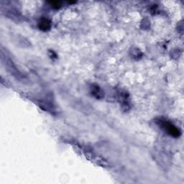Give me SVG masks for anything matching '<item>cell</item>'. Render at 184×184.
Segmentation results:
<instances>
[{"label": "cell", "mask_w": 184, "mask_h": 184, "mask_svg": "<svg viewBox=\"0 0 184 184\" xmlns=\"http://www.w3.org/2000/svg\"><path fill=\"white\" fill-rule=\"evenodd\" d=\"M159 123L160 125L162 127H163L170 135H172V136L175 137L180 136L181 133L180 131H179V130L177 127H175L173 125H172L171 123L168 122L167 121H164L163 119H160Z\"/></svg>", "instance_id": "1"}, {"label": "cell", "mask_w": 184, "mask_h": 184, "mask_svg": "<svg viewBox=\"0 0 184 184\" xmlns=\"http://www.w3.org/2000/svg\"><path fill=\"white\" fill-rule=\"evenodd\" d=\"M93 94H94L95 96H97V97H101V96L100 88H99V87H96L95 88H94V89H93Z\"/></svg>", "instance_id": "3"}, {"label": "cell", "mask_w": 184, "mask_h": 184, "mask_svg": "<svg viewBox=\"0 0 184 184\" xmlns=\"http://www.w3.org/2000/svg\"><path fill=\"white\" fill-rule=\"evenodd\" d=\"M51 24L48 19L47 18H43L41 19L39 23V28L41 29L42 30H48L50 28Z\"/></svg>", "instance_id": "2"}]
</instances>
